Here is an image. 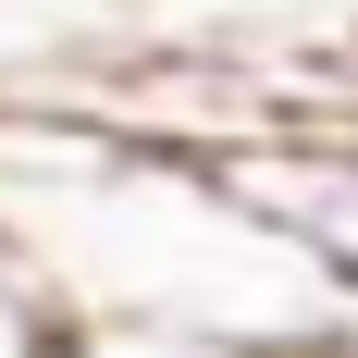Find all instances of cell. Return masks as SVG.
<instances>
[{
  "label": "cell",
  "instance_id": "1",
  "mask_svg": "<svg viewBox=\"0 0 358 358\" xmlns=\"http://www.w3.org/2000/svg\"><path fill=\"white\" fill-rule=\"evenodd\" d=\"M210 185L334 296V309H358V124H285V136L210 161Z\"/></svg>",
  "mask_w": 358,
  "mask_h": 358
},
{
  "label": "cell",
  "instance_id": "2",
  "mask_svg": "<svg viewBox=\"0 0 358 358\" xmlns=\"http://www.w3.org/2000/svg\"><path fill=\"white\" fill-rule=\"evenodd\" d=\"M87 358H285V346H259V334H222V322H99V334H74Z\"/></svg>",
  "mask_w": 358,
  "mask_h": 358
},
{
  "label": "cell",
  "instance_id": "3",
  "mask_svg": "<svg viewBox=\"0 0 358 358\" xmlns=\"http://www.w3.org/2000/svg\"><path fill=\"white\" fill-rule=\"evenodd\" d=\"M62 346V322H50V296L25 285V259L0 248V358H50Z\"/></svg>",
  "mask_w": 358,
  "mask_h": 358
},
{
  "label": "cell",
  "instance_id": "4",
  "mask_svg": "<svg viewBox=\"0 0 358 358\" xmlns=\"http://www.w3.org/2000/svg\"><path fill=\"white\" fill-rule=\"evenodd\" d=\"M285 358H358V309H346V322H322V334H296Z\"/></svg>",
  "mask_w": 358,
  "mask_h": 358
},
{
  "label": "cell",
  "instance_id": "5",
  "mask_svg": "<svg viewBox=\"0 0 358 358\" xmlns=\"http://www.w3.org/2000/svg\"><path fill=\"white\" fill-rule=\"evenodd\" d=\"M50 358H87V346H74V334H62V346H50Z\"/></svg>",
  "mask_w": 358,
  "mask_h": 358
}]
</instances>
